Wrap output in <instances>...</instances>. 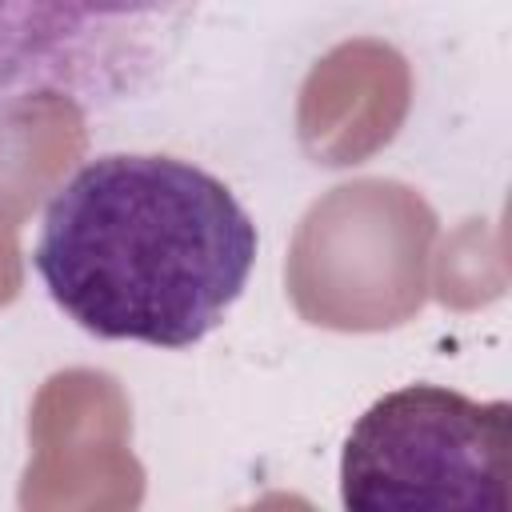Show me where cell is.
Returning <instances> with one entry per match:
<instances>
[{
	"label": "cell",
	"instance_id": "5b68a950",
	"mask_svg": "<svg viewBox=\"0 0 512 512\" xmlns=\"http://www.w3.org/2000/svg\"><path fill=\"white\" fill-rule=\"evenodd\" d=\"M408 112V68L376 40L332 48L300 88V140L320 164H356L384 148Z\"/></svg>",
	"mask_w": 512,
	"mask_h": 512
},
{
	"label": "cell",
	"instance_id": "6da1fadb",
	"mask_svg": "<svg viewBox=\"0 0 512 512\" xmlns=\"http://www.w3.org/2000/svg\"><path fill=\"white\" fill-rule=\"evenodd\" d=\"M256 248L224 180L176 156L112 152L56 188L32 264L84 332L188 348L236 304Z\"/></svg>",
	"mask_w": 512,
	"mask_h": 512
},
{
	"label": "cell",
	"instance_id": "3957f363",
	"mask_svg": "<svg viewBox=\"0 0 512 512\" xmlns=\"http://www.w3.org/2000/svg\"><path fill=\"white\" fill-rule=\"evenodd\" d=\"M200 0H0V116L144 96L176 60Z\"/></svg>",
	"mask_w": 512,
	"mask_h": 512
},
{
	"label": "cell",
	"instance_id": "7a4b0ae2",
	"mask_svg": "<svg viewBox=\"0 0 512 512\" xmlns=\"http://www.w3.org/2000/svg\"><path fill=\"white\" fill-rule=\"evenodd\" d=\"M512 408L440 384L380 396L348 432L340 500L352 512H508Z\"/></svg>",
	"mask_w": 512,
	"mask_h": 512
},
{
	"label": "cell",
	"instance_id": "277c9868",
	"mask_svg": "<svg viewBox=\"0 0 512 512\" xmlns=\"http://www.w3.org/2000/svg\"><path fill=\"white\" fill-rule=\"evenodd\" d=\"M432 208L396 180H352L308 208L288 252V292L308 324L376 332L404 324L428 288Z\"/></svg>",
	"mask_w": 512,
	"mask_h": 512
}]
</instances>
